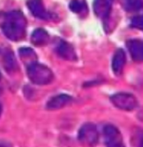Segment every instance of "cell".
<instances>
[{
  "instance_id": "obj_1",
  "label": "cell",
  "mask_w": 143,
  "mask_h": 147,
  "mask_svg": "<svg viewBox=\"0 0 143 147\" xmlns=\"http://www.w3.org/2000/svg\"><path fill=\"white\" fill-rule=\"evenodd\" d=\"M1 27L3 33L9 40L20 41L26 35L27 19L20 11H11L3 16Z\"/></svg>"
},
{
  "instance_id": "obj_2",
  "label": "cell",
  "mask_w": 143,
  "mask_h": 147,
  "mask_svg": "<svg viewBox=\"0 0 143 147\" xmlns=\"http://www.w3.org/2000/svg\"><path fill=\"white\" fill-rule=\"evenodd\" d=\"M27 74L29 80L36 85H47L53 82L55 75L49 67L38 61L27 66Z\"/></svg>"
},
{
  "instance_id": "obj_3",
  "label": "cell",
  "mask_w": 143,
  "mask_h": 147,
  "mask_svg": "<svg viewBox=\"0 0 143 147\" xmlns=\"http://www.w3.org/2000/svg\"><path fill=\"white\" fill-rule=\"evenodd\" d=\"M110 99L115 107L121 110L132 111L138 106V100L130 93H117L112 96Z\"/></svg>"
},
{
  "instance_id": "obj_4",
  "label": "cell",
  "mask_w": 143,
  "mask_h": 147,
  "mask_svg": "<svg viewBox=\"0 0 143 147\" xmlns=\"http://www.w3.org/2000/svg\"><path fill=\"white\" fill-rule=\"evenodd\" d=\"M78 138L80 142L87 145H95L98 141V132L95 124H83L78 131Z\"/></svg>"
},
{
  "instance_id": "obj_5",
  "label": "cell",
  "mask_w": 143,
  "mask_h": 147,
  "mask_svg": "<svg viewBox=\"0 0 143 147\" xmlns=\"http://www.w3.org/2000/svg\"><path fill=\"white\" fill-rule=\"evenodd\" d=\"M105 144L108 146H124L122 135L119 130L112 124L105 125L103 130Z\"/></svg>"
},
{
  "instance_id": "obj_6",
  "label": "cell",
  "mask_w": 143,
  "mask_h": 147,
  "mask_svg": "<svg viewBox=\"0 0 143 147\" xmlns=\"http://www.w3.org/2000/svg\"><path fill=\"white\" fill-rule=\"evenodd\" d=\"M0 61L5 71L8 73H14L18 70V63L11 48L7 47L0 48Z\"/></svg>"
},
{
  "instance_id": "obj_7",
  "label": "cell",
  "mask_w": 143,
  "mask_h": 147,
  "mask_svg": "<svg viewBox=\"0 0 143 147\" xmlns=\"http://www.w3.org/2000/svg\"><path fill=\"white\" fill-rule=\"evenodd\" d=\"M55 51L59 57L66 61H75L78 59L76 52L73 45L62 39H60L57 42Z\"/></svg>"
},
{
  "instance_id": "obj_8",
  "label": "cell",
  "mask_w": 143,
  "mask_h": 147,
  "mask_svg": "<svg viewBox=\"0 0 143 147\" xmlns=\"http://www.w3.org/2000/svg\"><path fill=\"white\" fill-rule=\"evenodd\" d=\"M27 6L29 11L37 18L48 20L53 16L45 9L42 0H27Z\"/></svg>"
},
{
  "instance_id": "obj_9",
  "label": "cell",
  "mask_w": 143,
  "mask_h": 147,
  "mask_svg": "<svg viewBox=\"0 0 143 147\" xmlns=\"http://www.w3.org/2000/svg\"><path fill=\"white\" fill-rule=\"evenodd\" d=\"M115 0H94V10L95 14L104 21H108L110 16Z\"/></svg>"
},
{
  "instance_id": "obj_10",
  "label": "cell",
  "mask_w": 143,
  "mask_h": 147,
  "mask_svg": "<svg viewBox=\"0 0 143 147\" xmlns=\"http://www.w3.org/2000/svg\"><path fill=\"white\" fill-rule=\"evenodd\" d=\"M131 58L134 61L140 63L143 61V43L140 39L128 40L126 43Z\"/></svg>"
},
{
  "instance_id": "obj_11",
  "label": "cell",
  "mask_w": 143,
  "mask_h": 147,
  "mask_svg": "<svg viewBox=\"0 0 143 147\" xmlns=\"http://www.w3.org/2000/svg\"><path fill=\"white\" fill-rule=\"evenodd\" d=\"M73 100V97L68 94H61L51 98L47 102L45 107L47 110H58L68 105Z\"/></svg>"
},
{
  "instance_id": "obj_12",
  "label": "cell",
  "mask_w": 143,
  "mask_h": 147,
  "mask_svg": "<svg viewBox=\"0 0 143 147\" xmlns=\"http://www.w3.org/2000/svg\"><path fill=\"white\" fill-rule=\"evenodd\" d=\"M126 63V52L122 48L117 49L115 52L112 60V69L115 76H119L122 74Z\"/></svg>"
},
{
  "instance_id": "obj_13",
  "label": "cell",
  "mask_w": 143,
  "mask_h": 147,
  "mask_svg": "<svg viewBox=\"0 0 143 147\" xmlns=\"http://www.w3.org/2000/svg\"><path fill=\"white\" fill-rule=\"evenodd\" d=\"M50 36L46 30L42 28H38L33 32L31 36V42L37 47H43L46 45L49 42Z\"/></svg>"
},
{
  "instance_id": "obj_14",
  "label": "cell",
  "mask_w": 143,
  "mask_h": 147,
  "mask_svg": "<svg viewBox=\"0 0 143 147\" xmlns=\"http://www.w3.org/2000/svg\"><path fill=\"white\" fill-rule=\"evenodd\" d=\"M121 5L126 12H138L142 8V0H121Z\"/></svg>"
},
{
  "instance_id": "obj_15",
  "label": "cell",
  "mask_w": 143,
  "mask_h": 147,
  "mask_svg": "<svg viewBox=\"0 0 143 147\" xmlns=\"http://www.w3.org/2000/svg\"><path fill=\"white\" fill-rule=\"evenodd\" d=\"M19 55L20 58L24 62H25L26 65L37 61V56L35 52L30 48H22L18 50Z\"/></svg>"
},
{
  "instance_id": "obj_16",
  "label": "cell",
  "mask_w": 143,
  "mask_h": 147,
  "mask_svg": "<svg viewBox=\"0 0 143 147\" xmlns=\"http://www.w3.org/2000/svg\"><path fill=\"white\" fill-rule=\"evenodd\" d=\"M69 9L75 13L82 14L86 12L87 6L83 0H71L69 3Z\"/></svg>"
},
{
  "instance_id": "obj_17",
  "label": "cell",
  "mask_w": 143,
  "mask_h": 147,
  "mask_svg": "<svg viewBox=\"0 0 143 147\" xmlns=\"http://www.w3.org/2000/svg\"><path fill=\"white\" fill-rule=\"evenodd\" d=\"M131 26L133 28H136L142 30L143 27V20L142 16H135L131 19Z\"/></svg>"
},
{
  "instance_id": "obj_18",
  "label": "cell",
  "mask_w": 143,
  "mask_h": 147,
  "mask_svg": "<svg viewBox=\"0 0 143 147\" xmlns=\"http://www.w3.org/2000/svg\"><path fill=\"white\" fill-rule=\"evenodd\" d=\"M0 146H11L9 142H6L4 141H0Z\"/></svg>"
},
{
  "instance_id": "obj_19",
  "label": "cell",
  "mask_w": 143,
  "mask_h": 147,
  "mask_svg": "<svg viewBox=\"0 0 143 147\" xmlns=\"http://www.w3.org/2000/svg\"><path fill=\"white\" fill-rule=\"evenodd\" d=\"M1 113H2V106H1V105L0 104V117H1Z\"/></svg>"
},
{
  "instance_id": "obj_20",
  "label": "cell",
  "mask_w": 143,
  "mask_h": 147,
  "mask_svg": "<svg viewBox=\"0 0 143 147\" xmlns=\"http://www.w3.org/2000/svg\"><path fill=\"white\" fill-rule=\"evenodd\" d=\"M0 80H1V74H0Z\"/></svg>"
}]
</instances>
